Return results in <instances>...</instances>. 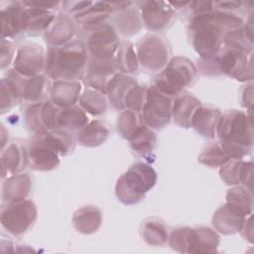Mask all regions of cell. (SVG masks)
<instances>
[{
    "instance_id": "cell-1",
    "label": "cell",
    "mask_w": 254,
    "mask_h": 254,
    "mask_svg": "<svg viewBox=\"0 0 254 254\" xmlns=\"http://www.w3.org/2000/svg\"><path fill=\"white\" fill-rule=\"evenodd\" d=\"M244 24L239 14L213 10L194 15L190 20L189 32L193 49L200 59H211L220 53L228 32Z\"/></svg>"
},
{
    "instance_id": "cell-2",
    "label": "cell",
    "mask_w": 254,
    "mask_h": 254,
    "mask_svg": "<svg viewBox=\"0 0 254 254\" xmlns=\"http://www.w3.org/2000/svg\"><path fill=\"white\" fill-rule=\"evenodd\" d=\"M87 51L81 41L73 40L63 47H49L45 73L56 80L78 81L84 77Z\"/></svg>"
},
{
    "instance_id": "cell-3",
    "label": "cell",
    "mask_w": 254,
    "mask_h": 254,
    "mask_svg": "<svg viewBox=\"0 0 254 254\" xmlns=\"http://www.w3.org/2000/svg\"><path fill=\"white\" fill-rule=\"evenodd\" d=\"M156 183V171L147 163L137 162L118 178L115 185V193L124 204H136L155 187Z\"/></svg>"
},
{
    "instance_id": "cell-4",
    "label": "cell",
    "mask_w": 254,
    "mask_h": 254,
    "mask_svg": "<svg viewBox=\"0 0 254 254\" xmlns=\"http://www.w3.org/2000/svg\"><path fill=\"white\" fill-rule=\"evenodd\" d=\"M196 74L197 68L194 64L186 57L178 56L171 59L158 72L153 85L164 94L175 97L194 81Z\"/></svg>"
},
{
    "instance_id": "cell-5",
    "label": "cell",
    "mask_w": 254,
    "mask_h": 254,
    "mask_svg": "<svg viewBox=\"0 0 254 254\" xmlns=\"http://www.w3.org/2000/svg\"><path fill=\"white\" fill-rule=\"evenodd\" d=\"M169 245L180 253H215L219 235L207 226L178 227L169 235Z\"/></svg>"
},
{
    "instance_id": "cell-6",
    "label": "cell",
    "mask_w": 254,
    "mask_h": 254,
    "mask_svg": "<svg viewBox=\"0 0 254 254\" xmlns=\"http://www.w3.org/2000/svg\"><path fill=\"white\" fill-rule=\"evenodd\" d=\"M219 141L239 144L252 148L253 128L251 111L249 113L231 109L222 113L216 131Z\"/></svg>"
},
{
    "instance_id": "cell-7",
    "label": "cell",
    "mask_w": 254,
    "mask_h": 254,
    "mask_svg": "<svg viewBox=\"0 0 254 254\" xmlns=\"http://www.w3.org/2000/svg\"><path fill=\"white\" fill-rule=\"evenodd\" d=\"M38 209L31 199L6 202L1 207L0 221L2 227L13 236L27 232L36 222Z\"/></svg>"
},
{
    "instance_id": "cell-8",
    "label": "cell",
    "mask_w": 254,
    "mask_h": 254,
    "mask_svg": "<svg viewBox=\"0 0 254 254\" xmlns=\"http://www.w3.org/2000/svg\"><path fill=\"white\" fill-rule=\"evenodd\" d=\"M139 65L146 71L162 70L170 61L171 50L168 42L156 34L143 37L135 47Z\"/></svg>"
},
{
    "instance_id": "cell-9",
    "label": "cell",
    "mask_w": 254,
    "mask_h": 254,
    "mask_svg": "<svg viewBox=\"0 0 254 254\" xmlns=\"http://www.w3.org/2000/svg\"><path fill=\"white\" fill-rule=\"evenodd\" d=\"M84 30L87 31L84 43L87 57L94 59L115 58L121 42L112 25L105 22L94 28Z\"/></svg>"
},
{
    "instance_id": "cell-10",
    "label": "cell",
    "mask_w": 254,
    "mask_h": 254,
    "mask_svg": "<svg viewBox=\"0 0 254 254\" xmlns=\"http://www.w3.org/2000/svg\"><path fill=\"white\" fill-rule=\"evenodd\" d=\"M172 97L158 90L153 84L148 86L146 99L141 110L144 123L151 129L159 130L172 119Z\"/></svg>"
},
{
    "instance_id": "cell-11",
    "label": "cell",
    "mask_w": 254,
    "mask_h": 254,
    "mask_svg": "<svg viewBox=\"0 0 254 254\" xmlns=\"http://www.w3.org/2000/svg\"><path fill=\"white\" fill-rule=\"evenodd\" d=\"M252 55V52L225 46L217 57L220 73L239 81H251L253 79Z\"/></svg>"
},
{
    "instance_id": "cell-12",
    "label": "cell",
    "mask_w": 254,
    "mask_h": 254,
    "mask_svg": "<svg viewBox=\"0 0 254 254\" xmlns=\"http://www.w3.org/2000/svg\"><path fill=\"white\" fill-rule=\"evenodd\" d=\"M46 67V53L35 43H25L18 47L13 61V69L19 74L30 77L43 73Z\"/></svg>"
},
{
    "instance_id": "cell-13",
    "label": "cell",
    "mask_w": 254,
    "mask_h": 254,
    "mask_svg": "<svg viewBox=\"0 0 254 254\" xmlns=\"http://www.w3.org/2000/svg\"><path fill=\"white\" fill-rule=\"evenodd\" d=\"M116 58L94 59L87 57L84 82L87 87L106 93L107 88L113 77L119 73Z\"/></svg>"
},
{
    "instance_id": "cell-14",
    "label": "cell",
    "mask_w": 254,
    "mask_h": 254,
    "mask_svg": "<svg viewBox=\"0 0 254 254\" xmlns=\"http://www.w3.org/2000/svg\"><path fill=\"white\" fill-rule=\"evenodd\" d=\"M143 25L153 32H161L172 25L175 11L171 5L163 1L136 2Z\"/></svg>"
},
{
    "instance_id": "cell-15",
    "label": "cell",
    "mask_w": 254,
    "mask_h": 254,
    "mask_svg": "<svg viewBox=\"0 0 254 254\" xmlns=\"http://www.w3.org/2000/svg\"><path fill=\"white\" fill-rule=\"evenodd\" d=\"M114 29L124 37L137 34L142 28L140 11L133 2H113Z\"/></svg>"
},
{
    "instance_id": "cell-16",
    "label": "cell",
    "mask_w": 254,
    "mask_h": 254,
    "mask_svg": "<svg viewBox=\"0 0 254 254\" xmlns=\"http://www.w3.org/2000/svg\"><path fill=\"white\" fill-rule=\"evenodd\" d=\"M28 166L36 171H52L59 167L60 157L38 135H34L27 147Z\"/></svg>"
},
{
    "instance_id": "cell-17",
    "label": "cell",
    "mask_w": 254,
    "mask_h": 254,
    "mask_svg": "<svg viewBox=\"0 0 254 254\" xmlns=\"http://www.w3.org/2000/svg\"><path fill=\"white\" fill-rule=\"evenodd\" d=\"M75 32L73 20L67 15L60 14L45 31L44 38L50 47H63L73 41Z\"/></svg>"
},
{
    "instance_id": "cell-18",
    "label": "cell",
    "mask_w": 254,
    "mask_h": 254,
    "mask_svg": "<svg viewBox=\"0 0 254 254\" xmlns=\"http://www.w3.org/2000/svg\"><path fill=\"white\" fill-rule=\"evenodd\" d=\"M247 216L229 203L219 206L212 216V225L216 232L223 235L234 234L240 231Z\"/></svg>"
},
{
    "instance_id": "cell-19",
    "label": "cell",
    "mask_w": 254,
    "mask_h": 254,
    "mask_svg": "<svg viewBox=\"0 0 254 254\" xmlns=\"http://www.w3.org/2000/svg\"><path fill=\"white\" fill-rule=\"evenodd\" d=\"M0 161L2 179L21 173L28 166L27 148L20 143L13 142L2 149Z\"/></svg>"
},
{
    "instance_id": "cell-20",
    "label": "cell",
    "mask_w": 254,
    "mask_h": 254,
    "mask_svg": "<svg viewBox=\"0 0 254 254\" xmlns=\"http://www.w3.org/2000/svg\"><path fill=\"white\" fill-rule=\"evenodd\" d=\"M24 10L22 2H11L0 13L1 39H10L24 33Z\"/></svg>"
},
{
    "instance_id": "cell-21",
    "label": "cell",
    "mask_w": 254,
    "mask_h": 254,
    "mask_svg": "<svg viewBox=\"0 0 254 254\" xmlns=\"http://www.w3.org/2000/svg\"><path fill=\"white\" fill-rule=\"evenodd\" d=\"M200 105V101L194 95L183 91L173 99L172 119L180 127L190 128L192 116Z\"/></svg>"
},
{
    "instance_id": "cell-22",
    "label": "cell",
    "mask_w": 254,
    "mask_h": 254,
    "mask_svg": "<svg viewBox=\"0 0 254 254\" xmlns=\"http://www.w3.org/2000/svg\"><path fill=\"white\" fill-rule=\"evenodd\" d=\"M221 115L219 109L201 104L192 116L190 127L203 137L215 138Z\"/></svg>"
},
{
    "instance_id": "cell-23",
    "label": "cell",
    "mask_w": 254,
    "mask_h": 254,
    "mask_svg": "<svg viewBox=\"0 0 254 254\" xmlns=\"http://www.w3.org/2000/svg\"><path fill=\"white\" fill-rule=\"evenodd\" d=\"M32 188V180L27 173H18L6 178L2 184V199L14 202L26 199Z\"/></svg>"
},
{
    "instance_id": "cell-24",
    "label": "cell",
    "mask_w": 254,
    "mask_h": 254,
    "mask_svg": "<svg viewBox=\"0 0 254 254\" xmlns=\"http://www.w3.org/2000/svg\"><path fill=\"white\" fill-rule=\"evenodd\" d=\"M138 84L137 80L125 73H117L108 85L106 94L110 105L116 110L125 109L126 98L131 89Z\"/></svg>"
},
{
    "instance_id": "cell-25",
    "label": "cell",
    "mask_w": 254,
    "mask_h": 254,
    "mask_svg": "<svg viewBox=\"0 0 254 254\" xmlns=\"http://www.w3.org/2000/svg\"><path fill=\"white\" fill-rule=\"evenodd\" d=\"M81 89L79 81L56 80L52 84L50 100L61 108L73 106L80 97Z\"/></svg>"
},
{
    "instance_id": "cell-26",
    "label": "cell",
    "mask_w": 254,
    "mask_h": 254,
    "mask_svg": "<svg viewBox=\"0 0 254 254\" xmlns=\"http://www.w3.org/2000/svg\"><path fill=\"white\" fill-rule=\"evenodd\" d=\"M131 149L144 158L147 162L154 161V153L157 145V136L153 129L146 124L142 125L128 140Z\"/></svg>"
},
{
    "instance_id": "cell-27",
    "label": "cell",
    "mask_w": 254,
    "mask_h": 254,
    "mask_svg": "<svg viewBox=\"0 0 254 254\" xmlns=\"http://www.w3.org/2000/svg\"><path fill=\"white\" fill-rule=\"evenodd\" d=\"M42 141L52 150L57 152L59 156H67L71 154L76 145V137L72 132L64 129L56 128L38 135Z\"/></svg>"
},
{
    "instance_id": "cell-28",
    "label": "cell",
    "mask_w": 254,
    "mask_h": 254,
    "mask_svg": "<svg viewBox=\"0 0 254 254\" xmlns=\"http://www.w3.org/2000/svg\"><path fill=\"white\" fill-rule=\"evenodd\" d=\"M113 4L108 2H92L82 13L73 17V20L83 29H90L106 22L113 13Z\"/></svg>"
},
{
    "instance_id": "cell-29",
    "label": "cell",
    "mask_w": 254,
    "mask_h": 254,
    "mask_svg": "<svg viewBox=\"0 0 254 254\" xmlns=\"http://www.w3.org/2000/svg\"><path fill=\"white\" fill-rule=\"evenodd\" d=\"M55 18L56 15L53 11L25 6L24 33H27L29 35H38L40 33H45V31L48 29V27Z\"/></svg>"
},
{
    "instance_id": "cell-30",
    "label": "cell",
    "mask_w": 254,
    "mask_h": 254,
    "mask_svg": "<svg viewBox=\"0 0 254 254\" xmlns=\"http://www.w3.org/2000/svg\"><path fill=\"white\" fill-rule=\"evenodd\" d=\"M72 222L78 232L91 234L99 229L102 222V214L96 206L85 205L74 212Z\"/></svg>"
},
{
    "instance_id": "cell-31",
    "label": "cell",
    "mask_w": 254,
    "mask_h": 254,
    "mask_svg": "<svg viewBox=\"0 0 254 254\" xmlns=\"http://www.w3.org/2000/svg\"><path fill=\"white\" fill-rule=\"evenodd\" d=\"M109 135V129L100 120L89 121L76 134V141L84 147H98L102 145Z\"/></svg>"
},
{
    "instance_id": "cell-32",
    "label": "cell",
    "mask_w": 254,
    "mask_h": 254,
    "mask_svg": "<svg viewBox=\"0 0 254 254\" xmlns=\"http://www.w3.org/2000/svg\"><path fill=\"white\" fill-rule=\"evenodd\" d=\"M50 77L45 73L27 77L24 89V99L28 103L48 100L52 84Z\"/></svg>"
},
{
    "instance_id": "cell-33",
    "label": "cell",
    "mask_w": 254,
    "mask_h": 254,
    "mask_svg": "<svg viewBox=\"0 0 254 254\" xmlns=\"http://www.w3.org/2000/svg\"><path fill=\"white\" fill-rule=\"evenodd\" d=\"M86 112L78 105L61 108L57 120V128L64 129L69 132H78L88 123Z\"/></svg>"
},
{
    "instance_id": "cell-34",
    "label": "cell",
    "mask_w": 254,
    "mask_h": 254,
    "mask_svg": "<svg viewBox=\"0 0 254 254\" xmlns=\"http://www.w3.org/2000/svg\"><path fill=\"white\" fill-rule=\"evenodd\" d=\"M141 234L145 242L151 246H162L169 240L168 227L158 218L146 219L142 224Z\"/></svg>"
},
{
    "instance_id": "cell-35",
    "label": "cell",
    "mask_w": 254,
    "mask_h": 254,
    "mask_svg": "<svg viewBox=\"0 0 254 254\" xmlns=\"http://www.w3.org/2000/svg\"><path fill=\"white\" fill-rule=\"evenodd\" d=\"M226 47L253 51V26L252 20L249 23H244L237 29L228 32L224 39Z\"/></svg>"
},
{
    "instance_id": "cell-36",
    "label": "cell",
    "mask_w": 254,
    "mask_h": 254,
    "mask_svg": "<svg viewBox=\"0 0 254 254\" xmlns=\"http://www.w3.org/2000/svg\"><path fill=\"white\" fill-rule=\"evenodd\" d=\"M116 62L120 72L135 73L139 69V62L134 45L129 41L120 43L116 53Z\"/></svg>"
},
{
    "instance_id": "cell-37",
    "label": "cell",
    "mask_w": 254,
    "mask_h": 254,
    "mask_svg": "<svg viewBox=\"0 0 254 254\" xmlns=\"http://www.w3.org/2000/svg\"><path fill=\"white\" fill-rule=\"evenodd\" d=\"M78 102L79 106L91 115H101L107 109V101L104 93L90 87H86L80 94Z\"/></svg>"
},
{
    "instance_id": "cell-38",
    "label": "cell",
    "mask_w": 254,
    "mask_h": 254,
    "mask_svg": "<svg viewBox=\"0 0 254 254\" xmlns=\"http://www.w3.org/2000/svg\"><path fill=\"white\" fill-rule=\"evenodd\" d=\"M226 202L248 216L252 213L253 209L252 190L243 186H235L228 190L226 193Z\"/></svg>"
},
{
    "instance_id": "cell-39",
    "label": "cell",
    "mask_w": 254,
    "mask_h": 254,
    "mask_svg": "<svg viewBox=\"0 0 254 254\" xmlns=\"http://www.w3.org/2000/svg\"><path fill=\"white\" fill-rule=\"evenodd\" d=\"M144 124L141 113L131 109H123L117 117L116 127L119 134L123 138L129 140L131 136Z\"/></svg>"
},
{
    "instance_id": "cell-40",
    "label": "cell",
    "mask_w": 254,
    "mask_h": 254,
    "mask_svg": "<svg viewBox=\"0 0 254 254\" xmlns=\"http://www.w3.org/2000/svg\"><path fill=\"white\" fill-rule=\"evenodd\" d=\"M229 160L230 158L224 152L219 142H211L207 144L202 149V151L200 152L197 158V161L200 164L210 168L221 167L223 164H225Z\"/></svg>"
},
{
    "instance_id": "cell-41",
    "label": "cell",
    "mask_w": 254,
    "mask_h": 254,
    "mask_svg": "<svg viewBox=\"0 0 254 254\" xmlns=\"http://www.w3.org/2000/svg\"><path fill=\"white\" fill-rule=\"evenodd\" d=\"M42 104L43 101L32 102L24 109L25 126L34 135H40L47 132L42 121Z\"/></svg>"
},
{
    "instance_id": "cell-42",
    "label": "cell",
    "mask_w": 254,
    "mask_h": 254,
    "mask_svg": "<svg viewBox=\"0 0 254 254\" xmlns=\"http://www.w3.org/2000/svg\"><path fill=\"white\" fill-rule=\"evenodd\" d=\"M242 159H230L220 167L219 176L220 179L228 186L240 185V170L242 166Z\"/></svg>"
},
{
    "instance_id": "cell-43",
    "label": "cell",
    "mask_w": 254,
    "mask_h": 254,
    "mask_svg": "<svg viewBox=\"0 0 254 254\" xmlns=\"http://www.w3.org/2000/svg\"><path fill=\"white\" fill-rule=\"evenodd\" d=\"M19 99L11 89L8 82L2 78L1 80V113H5L17 104Z\"/></svg>"
},
{
    "instance_id": "cell-44",
    "label": "cell",
    "mask_w": 254,
    "mask_h": 254,
    "mask_svg": "<svg viewBox=\"0 0 254 254\" xmlns=\"http://www.w3.org/2000/svg\"><path fill=\"white\" fill-rule=\"evenodd\" d=\"M16 49L14 44L9 41L8 39H1V68L4 69L6 66H9V64L14 61L15 55H16Z\"/></svg>"
},
{
    "instance_id": "cell-45",
    "label": "cell",
    "mask_w": 254,
    "mask_h": 254,
    "mask_svg": "<svg viewBox=\"0 0 254 254\" xmlns=\"http://www.w3.org/2000/svg\"><path fill=\"white\" fill-rule=\"evenodd\" d=\"M240 185L252 190V183H253V163L251 161L245 162L243 161L241 170H240Z\"/></svg>"
},
{
    "instance_id": "cell-46",
    "label": "cell",
    "mask_w": 254,
    "mask_h": 254,
    "mask_svg": "<svg viewBox=\"0 0 254 254\" xmlns=\"http://www.w3.org/2000/svg\"><path fill=\"white\" fill-rule=\"evenodd\" d=\"M240 99H241V105L248 109V111H252V105H253V85L247 84L243 86L241 93H240Z\"/></svg>"
},
{
    "instance_id": "cell-47",
    "label": "cell",
    "mask_w": 254,
    "mask_h": 254,
    "mask_svg": "<svg viewBox=\"0 0 254 254\" xmlns=\"http://www.w3.org/2000/svg\"><path fill=\"white\" fill-rule=\"evenodd\" d=\"M22 3L28 7L44 9V10H49V11H52L55 8H58L62 4L59 1H24Z\"/></svg>"
},
{
    "instance_id": "cell-48",
    "label": "cell",
    "mask_w": 254,
    "mask_h": 254,
    "mask_svg": "<svg viewBox=\"0 0 254 254\" xmlns=\"http://www.w3.org/2000/svg\"><path fill=\"white\" fill-rule=\"evenodd\" d=\"M253 227H252V221H251V214L248 215L245 220L244 223L240 229L239 232H241L242 236L247 239L250 243L253 242Z\"/></svg>"
}]
</instances>
